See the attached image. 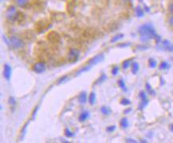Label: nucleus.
Listing matches in <instances>:
<instances>
[{
    "label": "nucleus",
    "instance_id": "nucleus-25",
    "mask_svg": "<svg viewBox=\"0 0 173 143\" xmlns=\"http://www.w3.org/2000/svg\"><path fill=\"white\" fill-rule=\"evenodd\" d=\"M118 85H119V86H120V88H121L124 91H125V92H126V91H127L126 85H125V83L124 82L123 79L119 80V81H118Z\"/></svg>",
    "mask_w": 173,
    "mask_h": 143
},
{
    "label": "nucleus",
    "instance_id": "nucleus-22",
    "mask_svg": "<svg viewBox=\"0 0 173 143\" xmlns=\"http://www.w3.org/2000/svg\"><path fill=\"white\" fill-rule=\"evenodd\" d=\"M123 37H124L123 34H117V35L114 36L113 39H111V42H116L119 41V40H121Z\"/></svg>",
    "mask_w": 173,
    "mask_h": 143
},
{
    "label": "nucleus",
    "instance_id": "nucleus-42",
    "mask_svg": "<svg viewBox=\"0 0 173 143\" xmlns=\"http://www.w3.org/2000/svg\"><path fill=\"white\" fill-rule=\"evenodd\" d=\"M170 129H171V131H172L173 132V124H172L170 126Z\"/></svg>",
    "mask_w": 173,
    "mask_h": 143
},
{
    "label": "nucleus",
    "instance_id": "nucleus-31",
    "mask_svg": "<svg viewBox=\"0 0 173 143\" xmlns=\"http://www.w3.org/2000/svg\"><path fill=\"white\" fill-rule=\"evenodd\" d=\"M139 96H140V99H141V100L147 98V95H146V93L144 92V91H140V94H139Z\"/></svg>",
    "mask_w": 173,
    "mask_h": 143
},
{
    "label": "nucleus",
    "instance_id": "nucleus-15",
    "mask_svg": "<svg viewBox=\"0 0 173 143\" xmlns=\"http://www.w3.org/2000/svg\"><path fill=\"white\" fill-rule=\"evenodd\" d=\"M29 0H15V3L20 7H24L27 5Z\"/></svg>",
    "mask_w": 173,
    "mask_h": 143
},
{
    "label": "nucleus",
    "instance_id": "nucleus-7",
    "mask_svg": "<svg viewBox=\"0 0 173 143\" xmlns=\"http://www.w3.org/2000/svg\"><path fill=\"white\" fill-rule=\"evenodd\" d=\"M104 59V56L103 54H99V55H96V56H94L92 58H90L88 62L89 65H90V66H94V65H97V64L100 63H102L103 62Z\"/></svg>",
    "mask_w": 173,
    "mask_h": 143
},
{
    "label": "nucleus",
    "instance_id": "nucleus-21",
    "mask_svg": "<svg viewBox=\"0 0 173 143\" xmlns=\"http://www.w3.org/2000/svg\"><path fill=\"white\" fill-rule=\"evenodd\" d=\"M159 70H168V68H170V66H169V64L167 63V62H162L160 65H159Z\"/></svg>",
    "mask_w": 173,
    "mask_h": 143
},
{
    "label": "nucleus",
    "instance_id": "nucleus-24",
    "mask_svg": "<svg viewBox=\"0 0 173 143\" xmlns=\"http://www.w3.org/2000/svg\"><path fill=\"white\" fill-rule=\"evenodd\" d=\"M101 112L104 115H109L111 113V110H109V108L106 107V106H102L101 108Z\"/></svg>",
    "mask_w": 173,
    "mask_h": 143
},
{
    "label": "nucleus",
    "instance_id": "nucleus-35",
    "mask_svg": "<svg viewBox=\"0 0 173 143\" xmlns=\"http://www.w3.org/2000/svg\"><path fill=\"white\" fill-rule=\"evenodd\" d=\"M38 109H39V108H38V106H37V107H36L35 109H34V110L33 116H32V119H35V116H36V114H37V111H38Z\"/></svg>",
    "mask_w": 173,
    "mask_h": 143
},
{
    "label": "nucleus",
    "instance_id": "nucleus-23",
    "mask_svg": "<svg viewBox=\"0 0 173 143\" xmlns=\"http://www.w3.org/2000/svg\"><path fill=\"white\" fill-rule=\"evenodd\" d=\"M64 133H65V135H66L67 138H73V137H74V135H75L74 133L72 132L71 130L69 129V128H66V129H65Z\"/></svg>",
    "mask_w": 173,
    "mask_h": 143
},
{
    "label": "nucleus",
    "instance_id": "nucleus-38",
    "mask_svg": "<svg viewBox=\"0 0 173 143\" xmlns=\"http://www.w3.org/2000/svg\"><path fill=\"white\" fill-rule=\"evenodd\" d=\"M169 11H170L172 13H173V3L169 6Z\"/></svg>",
    "mask_w": 173,
    "mask_h": 143
},
{
    "label": "nucleus",
    "instance_id": "nucleus-9",
    "mask_svg": "<svg viewBox=\"0 0 173 143\" xmlns=\"http://www.w3.org/2000/svg\"><path fill=\"white\" fill-rule=\"evenodd\" d=\"M11 74H12V68L9 64H5L4 65V70H3V76L7 81H10L11 78Z\"/></svg>",
    "mask_w": 173,
    "mask_h": 143
},
{
    "label": "nucleus",
    "instance_id": "nucleus-3",
    "mask_svg": "<svg viewBox=\"0 0 173 143\" xmlns=\"http://www.w3.org/2000/svg\"><path fill=\"white\" fill-rule=\"evenodd\" d=\"M10 42H11V46L14 49H20L24 47V42L22 39L18 38L16 36H12L10 38Z\"/></svg>",
    "mask_w": 173,
    "mask_h": 143
},
{
    "label": "nucleus",
    "instance_id": "nucleus-8",
    "mask_svg": "<svg viewBox=\"0 0 173 143\" xmlns=\"http://www.w3.org/2000/svg\"><path fill=\"white\" fill-rule=\"evenodd\" d=\"M159 48L172 52V51H173V44L168 40H164V41L162 42V43L160 44V47H159Z\"/></svg>",
    "mask_w": 173,
    "mask_h": 143
},
{
    "label": "nucleus",
    "instance_id": "nucleus-29",
    "mask_svg": "<svg viewBox=\"0 0 173 143\" xmlns=\"http://www.w3.org/2000/svg\"><path fill=\"white\" fill-rule=\"evenodd\" d=\"M9 103L11 105V106H15V104H16V100H15V98H14V97H10L9 98Z\"/></svg>",
    "mask_w": 173,
    "mask_h": 143
},
{
    "label": "nucleus",
    "instance_id": "nucleus-1",
    "mask_svg": "<svg viewBox=\"0 0 173 143\" xmlns=\"http://www.w3.org/2000/svg\"><path fill=\"white\" fill-rule=\"evenodd\" d=\"M139 34L140 36V41L143 42L155 39L157 36L156 30L151 24H144L139 27Z\"/></svg>",
    "mask_w": 173,
    "mask_h": 143
},
{
    "label": "nucleus",
    "instance_id": "nucleus-2",
    "mask_svg": "<svg viewBox=\"0 0 173 143\" xmlns=\"http://www.w3.org/2000/svg\"><path fill=\"white\" fill-rule=\"evenodd\" d=\"M17 13H18V11H16V8L14 6H10L6 11V17L9 21L14 22L16 20Z\"/></svg>",
    "mask_w": 173,
    "mask_h": 143
},
{
    "label": "nucleus",
    "instance_id": "nucleus-16",
    "mask_svg": "<svg viewBox=\"0 0 173 143\" xmlns=\"http://www.w3.org/2000/svg\"><path fill=\"white\" fill-rule=\"evenodd\" d=\"M145 87H146V90H147V91H148V93L149 94H151V95H155L156 94V92L154 91V90L152 89V87L151 86V85L149 84V83H146L145 85Z\"/></svg>",
    "mask_w": 173,
    "mask_h": 143
},
{
    "label": "nucleus",
    "instance_id": "nucleus-41",
    "mask_svg": "<svg viewBox=\"0 0 173 143\" xmlns=\"http://www.w3.org/2000/svg\"><path fill=\"white\" fill-rule=\"evenodd\" d=\"M130 110H131V109H129V110H124V114H127V113H129V112H130Z\"/></svg>",
    "mask_w": 173,
    "mask_h": 143
},
{
    "label": "nucleus",
    "instance_id": "nucleus-20",
    "mask_svg": "<svg viewBox=\"0 0 173 143\" xmlns=\"http://www.w3.org/2000/svg\"><path fill=\"white\" fill-rule=\"evenodd\" d=\"M91 66H90V65H89V64H88L87 66H84L83 68H81V70H78V72L77 73V76H78V75H80L81 74L84 73V72H86V71H88V70H89V69L91 68Z\"/></svg>",
    "mask_w": 173,
    "mask_h": 143
},
{
    "label": "nucleus",
    "instance_id": "nucleus-19",
    "mask_svg": "<svg viewBox=\"0 0 173 143\" xmlns=\"http://www.w3.org/2000/svg\"><path fill=\"white\" fill-rule=\"evenodd\" d=\"M106 78H107V76H106L105 74H102V75H101V77L97 80L96 83H94V85H99V84H101V83H102L103 82H104V81L106 80Z\"/></svg>",
    "mask_w": 173,
    "mask_h": 143
},
{
    "label": "nucleus",
    "instance_id": "nucleus-18",
    "mask_svg": "<svg viewBox=\"0 0 173 143\" xmlns=\"http://www.w3.org/2000/svg\"><path fill=\"white\" fill-rule=\"evenodd\" d=\"M148 65H149V67L150 68H156L157 66V61L155 60L154 58H149L148 59Z\"/></svg>",
    "mask_w": 173,
    "mask_h": 143
},
{
    "label": "nucleus",
    "instance_id": "nucleus-28",
    "mask_svg": "<svg viewBox=\"0 0 173 143\" xmlns=\"http://www.w3.org/2000/svg\"><path fill=\"white\" fill-rule=\"evenodd\" d=\"M121 104L123 105V106H128V105L131 104V102H130V100H129V99L123 98V99H121Z\"/></svg>",
    "mask_w": 173,
    "mask_h": 143
},
{
    "label": "nucleus",
    "instance_id": "nucleus-6",
    "mask_svg": "<svg viewBox=\"0 0 173 143\" xmlns=\"http://www.w3.org/2000/svg\"><path fill=\"white\" fill-rule=\"evenodd\" d=\"M32 70L37 74H41L46 70V64L43 62H38L34 63L32 67Z\"/></svg>",
    "mask_w": 173,
    "mask_h": 143
},
{
    "label": "nucleus",
    "instance_id": "nucleus-32",
    "mask_svg": "<svg viewBox=\"0 0 173 143\" xmlns=\"http://www.w3.org/2000/svg\"><path fill=\"white\" fill-rule=\"evenodd\" d=\"M116 129V126H111L107 127V129H106V131L109 133H112L113 132L114 130Z\"/></svg>",
    "mask_w": 173,
    "mask_h": 143
},
{
    "label": "nucleus",
    "instance_id": "nucleus-13",
    "mask_svg": "<svg viewBox=\"0 0 173 143\" xmlns=\"http://www.w3.org/2000/svg\"><path fill=\"white\" fill-rule=\"evenodd\" d=\"M135 13H136V15L138 18H141V17L144 16V11L142 10V8L140 7V6H137L136 10H135Z\"/></svg>",
    "mask_w": 173,
    "mask_h": 143
},
{
    "label": "nucleus",
    "instance_id": "nucleus-37",
    "mask_svg": "<svg viewBox=\"0 0 173 143\" xmlns=\"http://www.w3.org/2000/svg\"><path fill=\"white\" fill-rule=\"evenodd\" d=\"M137 49H139V50H146V49H148V47H141V46H138Z\"/></svg>",
    "mask_w": 173,
    "mask_h": 143
},
{
    "label": "nucleus",
    "instance_id": "nucleus-5",
    "mask_svg": "<svg viewBox=\"0 0 173 143\" xmlns=\"http://www.w3.org/2000/svg\"><path fill=\"white\" fill-rule=\"evenodd\" d=\"M47 39L53 44H58V42H61V37L59 34L55 32V31H51L47 35Z\"/></svg>",
    "mask_w": 173,
    "mask_h": 143
},
{
    "label": "nucleus",
    "instance_id": "nucleus-12",
    "mask_svg": "<svg viewBox=\"0 0 173 143\" xmlns=\"http://www.w3.org/2000/svg\"><path fill=\"white\" fill-rule=\"evenodd\" d=\"M95 102H96V94L94 92H91L89 96V103L91 106H93L94 105Z\"/></svg>",
    "mask_w": 173,
    "mask_h": 143
},
{
    "label": "nucleus",
    "instance_id": "nucleus-11",
    "mask_svg": "<svg viewBox=\"0 0 173 143\" xmlns=\"http://www.w3.org/2000/svg\"><path fill=\"white\" fill-rule=\"evenodd\" d=\"M89 113L88 111H84L80 114L78 120H79V121H85L86 119H89Z\"/></svg>",
    "mask_w": 173,
    "mask_h": 143
},
{
    "label": "nucleus",
    "instance_id": "nucleus-33",
    "mask_svg": "<svg viewBox=\"0 0 173 143\" xmlns=\"http://www.w3.org/2000/svg\"><path fill=\"white\" fill-rule=\"evenodd\" d=\"M3 40H4V42L6 43V45H7L8 47H10V46H11V42H10V39L8 40V39H6V37L5 35H3Z\"/></svg>",
    "mask_w": 173,
    "mask_h": 143
},
{
    "label": "nucleus",
    "instance_id": "nucleus-4",
    "mask_svg": "<svg viewBox=\"0 0 173 143\" xmlns=\"http://www.w3.org/2000/svg\"><path fill=\"white\" fill-rule=\"evenodd\" d=\"M79 55L80 51L78 50L75 49V48H72L69 50V55H68V60H69V63H75V62H77L78 60Z\"/></svg>",
    "mask_w": 173,
    "mask_h": 143
},
{
    "label": "nucleus",
    "instance_id": "nucleus-17",
    "mask_svg": "<svg viewBox=\"0 0 173 143\" xmlns=\"http://www.w3.org/2000/svg\"><path fill=\"white\" fill-rule=\"evenodd\" d=\"M139 64L137 63H132V73L133 74H136L138 72V70H139Z\"/></svg>",
    "mask_w": 173,
    "mask_h": 143
},
{
    "label": "nucleus",
    "instance_id": "nucleus-30",
    "mask_svg": "<svg viewBox=\"0 0 173 143\" xmlns=\"http://www.w3.org/2000/svg\"><path fill=\"white\" fill-rule=\"evenodd\" d=\"M119 72V67L118 66H114L112 70V74L113 75H117Z\"/></svg>",
    "mask_w": 173,
    "mask_h": 143
},
{
    "label": "nucleus",
    "instance_id": "nucleus-43",
    "mask_svg": "<svg viewBox=\"0 0 173 143\" xmlns=\"http://www.w3.org/2000/svg\"><path fill=\"white\" fill-rule=\"evenodd\" d=\"M144 9H145V11H148V12H149V11H150V10H149V8H148V7H147V6H144Z\"/></svg>",
    "mask_w": 173,
    "mask_h": 143
},
{
    "label": "nucleus",
    "instance_id": "nucleus-34",
    "mask_svg": "<svg viewBox=\"0 0 173 143\" xmlns=\"http://www.w3.org/2000/svg\"><path fill=\"white\" fill-rule=\"evenodd\" d=\"M126 142H131V143H136L137 141L132 139V138H127L126 139Z\"/></svg>",
    "mask_w": 173,
    "mask_h": 143
},
{
    "label": "nucleus",
    "instance_id": "nucleus-44",
    "mask_svg": "<svg viewBox=\"0 0 173 143\" xmlns=\"http://www.w3.org/2000/svg\"><path fill=\"white\" fill-rule=\"evenodd\" d=\"M1 1H3V0H1Z\"/></svg>",
    "mask_w": 173,
    "mask_h": 143
},
{
    "label": "nucleus",
    "instance_id": "nucleus-27",
    "mask_svg": "<svg viewBox=\"0 0 173 143\" xmlns=\"http://www.w3.org/2000/svg\"><path fill=\"white\" fill-rule=\"evenodd\" d=\"M67 79H68V77H67V75H64V76L61 77L60 78L58 79V85H60V84H61V83H64Z\"/></svg>",
    "mask_w": 173,
    "mask_h": 143
},
{
    "label": "nucleus",
    "instance_id": "nucleus-10",
    "mask_svg": "<svg viewBox=\"0 0 173 143\" xmlns=\"http://www.w3.org/2000/svg\"><path fill=\"white\" fill-rule=\"evenodd\" d=\"M78 102L81 104H85L87 102V93L85 91H82L78 96Z\"/></svg>",
    "mask_w": 173,
    "mask_h": 143
},
{
    "label": "nucleus",
    "instance_id": "nucleus-14",
    "mask_svg": "<svg viewBox=\"0 0 173 143\" xmlns=\"http://www.w3.org/2000/svg\"><path fill=\"white\" fill-rule=\"evenodd\" d=\"M120 125H121V126L123 128V129H125L127 127L129 126V121H128V119L126 118H123V119H121V120L120 121Z\"/></svg>",
    "mask_w": 173,
    "mask_h": 143
},
{
    "label": "nucleus",
    "instance_id": "nucleus-39",
    "mask_svg": "<svg viewBox=\"0 0 173 143\" xmlns=\"http://www.w3.org/2000/svg\"><path fill=\"white\" fill-rule=\"evenodd\" d=\"M169 23H170L171 25H172V26H173V17H172L170 19H169Z\"/></svg>",
    "mask_w": 173,
    "mask_h": 143
},
{
    "label": "nucleus",
    "instance_id": "nucleus-26",
    "mask_svg": "<svg viewBox=\"0 0 173 143\" xmlns=\"http://www.w3.org/2000/svg\"><path fill=\"white\" fill-rule=\"evenodd\" d=\"M130 64H131V60H125L124 61L123 63H122V67H123L124 70H126L128 69L130 66Z\"/></svg>",
    "mask_w": 173,
    "mask_h": 143
},
{
    "label": "nucleus",
    "instance_id": "nucleus-40",
    "mask_svg": "<svg viewBox=\"0 0 173 143\" xmlns=\"http://www.w3.org/2000/svg\"><path fill=\"white\" fill-rule=\"evenodd\" d=\"M124 3H129V2H132V0H122Z\"/></svg>",
    "mask_w": 173,
    "mask_h": 143
},
{
    "label": "nucleus",
    "instance_id": "nucleus-36",
    "mask_svg": "<svg viewBox=\"0 0 173 143\" xmlns=\"http://www.w3.org/2000/svg\"><path fill=\"white\" fill-rule=\"evenodd\" d=\"M130 46V43H122L121 45H118V47H126Z\"/></svg>",
    "mask_w": 173,
    "mask_h": 143
}]
</instances>
